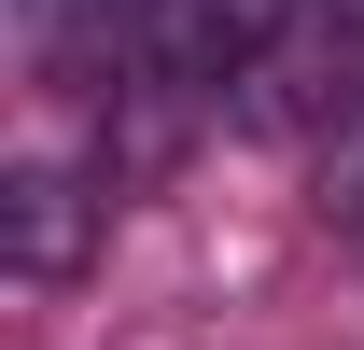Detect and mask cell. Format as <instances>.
Listing matches in <instances>:
<instances>
[{
    "instance_id": "6da1fadb",
    "label": "cell",
    "mask_w": 364,
    "mask_h": 350,
    "mask_svg": "<svg viewBox=\"0 0 364 350\" xmlns=\"http://www.w3.org/2000/svg\"><path fill=\"white\" fill-rule=\"evenodd\" d=\"M127 14H140V70L168 98H210V85H238L309 0H127Z\"/></svg>"
},
{
    "instance_id": "7a4b0ae2",
    "label": "cell",
    "mask_w": 364,
    "mask_h": 350,
    "mask_svg": "<svg viewBox=\"0 0 364 350\" xmlns=\"http://www.w3.org/2000/svg\"><path fill=\"white\" fill-rule=\"evenodd\" d=\"M0 211H14V280H28V295H56V280L85 266V182L70 169H14Z\"/></svg>"
},
{
    "instance_id": "3957f363",
    "label": "cell",
    "mask_w": 364,
    "mask_h": 350,
    "mask_svg": "<svg viewBox=\"0 0 364 350\" xmlns=\"http://www.w3.org/2000/svg\"><path fill=\"white\" fill-rule=\"evenodd\" d=\"M309 14H322V28H336L350 56H364V0H309Z\"/></svg>"
}]
</instances>
